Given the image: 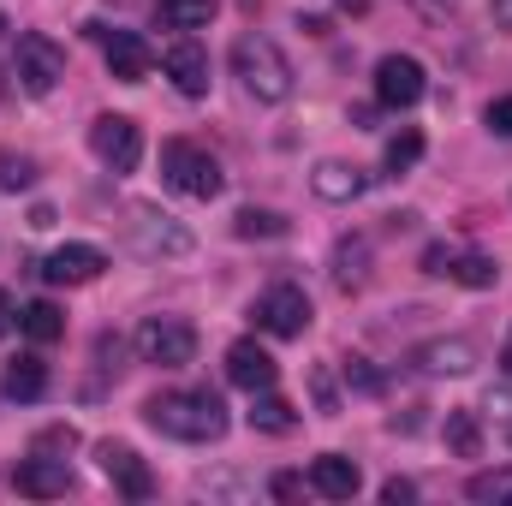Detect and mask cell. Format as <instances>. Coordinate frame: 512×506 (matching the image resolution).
<instances>
[{"mask_svg":"<svg viewBox=\"0 0 512 506\" xmlns=\"http://www.w3.org/2000/svg\"><path fill=\"white\" fill-rule=\"evenodd\" d=\"M143 423L161 429V435H173V441H197L203 447V441L227 435V405L209 387H173V393H155L143 405Z\"/></svg>","mask_w":512,"mask_h":506,"instance_id":"6da1fadb","label":"cell"},{"mask_svg":"<svg viewBox=\"0 0 512 506\" xmlns=\"http://www.w3.org/2000/svg\"><path fill=\"white\" fill-rule=\"evenodd\" d=\"M233 78L245 84L251 102H268V108L292 96V60H286L280 42H268V36H239V42H233Z\"/></svg>","mask_w":512,"mask_h":506,"instance_id":"7a4b0ae2","label":"cell"},{"mask_svg":"<svg viewBox=\"0 0 512 506\" xmlns=\"http://www.w3.org/2000/svg\"><path fill=\"white\" fill-rule=\"evenodd\" d=\"M161 179H167L173 191L197 197V203L221 197V185H227L221 161H215V155H209L203 143H191V137H173V143H161Z\"/></svg>","mask_w":512,"mask_h":506,"instance_id":"3957f363","label":"cell"},{"mask_svg":"<svg viewBox=\"0 0 512 506\" xmlns=\"http://www.w3.org/2000/svg\"><path fill=\"white\" fill-rule=\"evenodd\" d=\"M12 78H18L24 96H54L60 78H66V48H60L54 36H42V30L18 36V48H12Z\"/></svg>","mask_w":512,"mask_h":506,"instance_id":"277c9868","label":"cell"},{"mask_svg":"<svg viewBox=\"0 0 512 506\" xmlns=\"http://www.w3.org/2000/svg\"><path fill=\"white\" fill-rule=\"evenodd\" d=\"M137 358L155 370H185L197 358V328L185 316H149L137 322Z\"/></svg>","mask_w":512,"mask_h":506,"instance_id":"5b68a950","label":"cell"},{"mask_svg":"<svg viewBox=\"0 0 512 506\" xmlns=\"http://www.w3.org/2000/svg\"><path fill=\"white\" fill-rule=\"evenodd\" d=\"M251 316H256V328L262 334H274V340H298L304 328H310V292L304 286H292V280H280V286H268L262 298L251 304Z\"/></svg>","mask_w":512,"mask_h":506,"instance_id":"8992f818","label":"cell"},{"mask_svg":"<svg viewBox=\"0 0 512 506\" xmlns=\"http://www.w3.org/2000/svg\"><path fill=\"white\" fill-rule=\"evenodd\" d=\"M90 149H96V161H102L108 173H137V161H143V131H137V120H126V114H102V120H90Z\"/></svg>","mask_w":512,"mask_h":506,"instance_id":"52a82bcc","label":"cell"},{"mask_svg":"<svg viewBox=\"0 0 512 506\" xmlns=\"http://www.w3.org/2000/svg\"><path fill=\"white\" fill-rule=\"evenodd\" d=\"M423 90H429V78L411 54H382L376 60V102L382 108H417Z\"/></svg>","mask_w":512,"mask_h":506,"instance_id":"ba28073f","label":"cell"},{"mask_svg":"<svg viewBox=\"0 0 512 506\" xmlns=\"http://www.w3.org/2000/svg\"><path fill=\"white\" fill-rule=\"evenodd\" d=\"M161 72L173 78V90H179V96H191V102H197V96H209V48H203L197 36H179V42L161 54Z\"/></svg>","mask_w":512,"mask_h":506,"instance_id":"9c48e42d","label":"cell"},{"mask_svg":"<svg viewBox=\"0 0 512 506\" xmlns=\"http://www.w3.org/2000/svg\"><path fill=\"white\" fill-rule=\"evenodd\" d=\"M96 459H102V477H108V483H114L126 501H149V495H155V477H149V465L131 453L126 441H102V447H96Z\"/></svg>","mask_w":512,"mask_h":506,"instance_id":"30bf717a","label":"cell"},{"mask_svg":"<svg viewBox=\"0 0 512 506\" xmlns=\"http://www.w3.org/2000/svg\"><path fill=\"white\" fill-rule=\"evenodd\" d=\"M12 489L30 495V501H60V495L72 489V471H66V459H54V453H30V459L12 471Z\"/></svg>","mask_w":512,"mask_h":506,"instance_id":"8fae6325","label":"cell"},{"mask_svg":"<svg viewBox=\"0 0 512 506\" xmlns=\"http://www.w3.org/2000/svg\"><path fill=\"white\" fill-rule=\"evenodd\" d=\"M102 48H108V72L120 84H143L155 72V48L137 36V30H102Z\"/></svg>","mask_w":512,"mask_h":506,"instance_id":"7c38bea8","label":"cell"},{"mask_svg":"<svg viewBox=\"0 0 512 506\" xmlns=\"http://www.w3.org/2000/svg\"><path fill=\"white\" fill-rule=\"evenodd\" d=\"M131 239H137L143 256H185L191 251V233H185L179 221L155 215V209H137V215H131Z\"/></svg>","mask_w":512,"mask_h":506,"instance_id":"4fadbf2b","label":"cell"},{"mask_svg":"<svg viewBox=\"0 0 512 506\" xmlns=\"http://www.w3.org/2000/svg\"><path fill=\"white\" fill-rule=\"evenodd\" d=\"M280 376V364L268 358V346H256V340H239V346H227V381L233 387H245V393H262V387H274Z\"/></svg>","mask_w":512,"mask_h":506,"instance_id":"5bb4252c","label":"cell"},{"mask_svg":"<svg viewBox=\"0 0 512 506\" xmlns=\"http://www.w3.org/2000/svg\"><path fill=\"white\" fill-rule=\"evenodd\" d=\"M310 489H316L322 501H352V495L364 489V471H358L346 453H322V459H310Z\"/></svg>","mask_w":512,"mask_h":506,"instance_id":"9a60e30c","label":"cell"},{"mask_svg":"<svg viewBox=\"0 0 512 506\" xmlns=\"http://www.w3.org/2000/svg\"><path fill=\"white\" fill-rule=\"evenodd\" d=\"M102 268H108V256L96 251V245H60V251L42 262V274H48L54 286H90Z\"/></svg>","mask_w":512,"mask_h":506,"instance_id":"2e32d148","label":"cell"},{"mask_svg":"<svg viewBox=\"0 0 512 506\" xmlns=\"http://www.w3.org/2000/svg\"><path fill=\"white\" fill-rule=\"evenodd\" d=\"M411 364H417V370H429V376H465V370L477 364V346H471V340H459V334H453V340H429V346H417V352H411Z\"/></svg>","mask_w":512,"mask_h":506,"instance_id":"e0dca14e","label":"cell"},{"mask_svg":"<svg viewBox=\"0 0 512 506\" xmlns=\"http://www.w3.org/2000/svg\"><path fill=\"white\" fill-rule=\"evenodd\" d=\"M0 393H6V399H18V405H36V399L48 393V364H42L36 352L12 358V364H6V376H0Z\"/></svg>","mask_w":512,"mask_h":506,"instance_id":"ac0fdd59","label":"cell"},{"mask_svg":"<svg viewBox=\"0 0 512 506\" xmlns=\"http://www.w3.org/2000/svg\"><path fill=\"white\" fill-rule=\"evenodd\" d=\"M251 429H262V435H292L298 429V405L280 399L274 387H262V393H251Z\"/></svg>","mask_w":512,"mask_h":506,"instance_id":"d6986e66","label":"cell"},{"mask_svg":"<svg viewBox=\"0 0 512 506\" xmlns=\"http://www.w3.org/2000/svg\"><path fill=\"white\" fill-rule=\"evenodd\" d=\"M310 185H316V197H322V203H352V197L364 191V173H358V167H346V161H322V167L310 173Z\"/></svg>","mask_w":512,"mask_h":506,"instance_id":"ffe728a7","label":"cell"},{"mask_svg":"<svg viewBox=\"0 0 512 506\" xmlns=\"http://www.w3.org/2000/svg\"><path fill=\"white\" fill-rule=\"evenodd\" d=\"M221 12V0H155V18L167 30H203Z\"/></svg>","mask_w":512,"mask_h":506,"instance_id":"44dd1931","label":"cell"},{"mask_svg":"<svg viewBox=\"0 0 512 506\" xmlns=\"http://www.w3.org/2000/svg\"><path fill=\"white\" fill-rule=\"evenodd\" d=\"M18 328L36 340V346H54L60 334H66V316H60V304H48V298H36V304H24V316H18Z\"/></svg>","mask_w":512,"mask_h":506,"instance_id":"7402d4cb","label":"cell"},{"mask_svg":"<svg viewBox=\"0 0 512 506\" xmlns=\"http://www.w3.org/2000/svg\"><path fill=\"white\" fill-rule=\"evenodd\" d=\"M334 280H340L346 292H358V286L370 280V245H364V239H340V251H334Z\"/></svg>","mask_w":512,"mask_h":506,"instance_id":"603a6c76","label":"cell"},{"mask_svg":"<svg viewBox=\"0 0 512 506\" xmlns=\"http://www.w3.org/2000/svg\"><path fill=\"white\" fill-rule=\"evenodd\" d=\"M447 280H459V286H495L501 280V268H495V256H477V251H453V262H447Z\"/></svg>","mask_w":512,"mask_h":506,"instance_id":"cb8c5ba5","label":"cell"},{"mask_svg":"<svg viewBox=\"0 0 512 506\" xmlns=\"http://www.w3.org/2000/svg\"><path fill=\"white\" fill-rule=\"evenodd\" d=\"M447 447H453L459 459H477V453H483V429H477L471 411H453V417H447Z\"/></svg>","mask_w":512,"mask_h":506,"instance_id":"d4e9b609","label":"cell"},{"mask_svg":"<svg viewBox=\"0 0 512 506\" xmlns=\"http://www.w3.org/2000/svg\"><path fill=\"white\" fill-rule=\"evenodd\" d=\"M471 501H495V506H512V471H483V477H471V489H465Z\"/></svg>","mask_w":512,"mask_h":506,"instance_id":"484cf974","label":"cell"},{"mask_svg":"<svg viewBox=\"0 0 512 506\" xmlns=\"http://www.w3.org/2000/svg\"><path fill=\"white\" fill-rule=\"evenodd\" d=\"M233 233H239V239H274V233H286V221L268 215V209H239V215H233Z\"/></svg>","mask_w":512,"mask_h":506,"instance_id":"4316f807","label":"cell"},{"mask_svg":"<svg viewBox=\"0 0 512 506\" xmlns=\"http://www.w3.org/2000/svg\"><path fill=\"white\" fill-rule=\"evenodd\" d=\"M417 155H423V131H399V137L387 143V173H405V167H417Z\"/></svg>","mask_w":512,"mask_h":506,"instance_id":"83f0119b","label":"cell"},{"mask_svg":"<svg viewBox=\"0 0 512 506\" xmlns=\"http://www.w3.org/2000/svg\"><path fill=\"white\" fill-rule=\"evenodd\" d=\"M30 179H36L30 155H12V149H0V185H6V191H18V185H30Z\"/></svg>","mask_w":512,"mask_h":506,"instance_id":"f1b7e54d","label":"cell"},{"mask_svg":"<svg viewBox=\"0 0 512 506\" xmlns=\"http://www.w3.org/2000/svg\"><path fill=\"white\" fill-rule=\"evenodd\" d=\"M72 447H78V435H72L66 423H54V429H42V435H36V453H54V459H60V453H72Z\"/></svg>","mask_w":512,"mask_h":506,"instance_id":"f546056e","label":"cell"},{"mask_svg":"<svg viewBox=\"0 0 512 506\" xmlns=\"http://www.w3.org/2000/svg\"><path fill=\"white\" fill-rule=\"evenodd\" d=\"M483 126L495 131V137H512V96H495V102L483 108Z\"/></svg>","mask_w":512,"mask_h":506,"instance_id":"4dcf8cb0","label":"cell"},{"mask_svg":"<svg viewBox=\"0 0 512 506\" xmlns=\"http://www.w3.org/2000/svg\"><path fill=\"white\" fill-rule=\"evenodd\" d=\"M411 495H417V483H405V477H393V483H387V489H382V501H387V506L411 501Z\"/></svg>","mask_w":512,"mask_h":506,"instance_id":"1f68e13d","label":"cell"},{"mask_svg":"<svg viewBox=\"0 0 512 506\" xmlns=\"http://www.w3.org/2000/svg\"><path fill=\"white\" fill-rule=\"evenodd\" d=\"M268 489H274V495H280V501H298V495H304V477H274V483H268Z\"/></svg>","mask_w":512,"mask_h":506,"instance_id":"d6a6232c","label":"cell"},{"mask_svg":"<svg viewBox=\"0 0 512 506\" xmlns=\"http://www.w3.org/2000/svg\"><path fill=\"white\" fill-rule=\"evenodd\" d=\"M411 6H417V12H423V18H447V12H453V6H459V0H411Z\"/></svg>","mask_w":512,"mask_h":506,"instance_id":"836d02e7","label":"cell"},{"mask_svg":"<svg viewBox=\"0 0 512 506\" xmlns=\"http://www.w3.org/2000/svg\"><path fill=\"white\" fill-rule=\"evenodd\" d=\"M316 399H322V411H334V405H340V399H334V381L322 376V370H316Z\"/></svg>","mask_w":512,"mask_h":506,"instance_id":"e575fe53","label":"cell"},{"mask_svg":"<svg viewBox=\"0 0 512 506\" xmlns=\"http://www.w3.org/2000/svg\"><path fill=\"white\" fill-rule=\"evenodd\" d=\"M489 12H495V24H501V30H512V0H489Z\"/></svg>","mask_w":512,"mask_h":506,"instance_id":"d590c367","label":"cell"},{"mask_svg":"<svg viewBox=\"0 0 512 506\" xmlns=\"http://www.w3.org/2000/svg\"><path fill=\"white\" fill-rule=\"evenodd\" d=\"M6 328H12V298L0 292V340H6Z\"/></svg>","mask_w":512,"mask_h":506,"instance_id":"8d00e7d4","label":"cell"},{"mask_svg":"<svg viewBox=\"0 0 512 506\" xmlns=\"http://www.w3.org/2000/svg\"><path fill=\"white\" fill-rule=\"evenodd\" d=\"M501 364H507V376H512V334H507V346H501Z\"/></svg>","mask_w":512,"mask_h":506,"instance_id":"74e56055","label":"cell"},{"mask_svg":"<svg viewBox=\"0 0 512 506\" xmlns=\"http://www.w3.org/2000/svg\"><path fill=\"white\" fill-rule=\"evenodd\" d=\"M0 36H6V18H0Z\"/></svg>","mask_w":512,"mask_h":506,"instance_id":"f35d334b","label":"cell"}]
</instances>
